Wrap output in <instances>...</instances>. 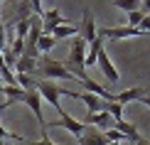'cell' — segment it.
<instances>
[{
	"mask_svg": "<svg viewBox=\"0 0 150 145\" xmlns=\"http://www.w3.org/2000/svg\"><path fill=\"white\" fill-rule=\"evenodd\" d=\"M126 15H128V27H138L145 12H143V10H133V12H126Z\"/></svg>",
	"mask_w": 150,
	"mask_h": 145,
	"instance_id": "cell-21",
	"label": "cell"
},
{
	"mask_svg": "<svg viewBox=\"0 0 150 145\" xmlns=\"http://www.w3.org/2000/svg\"><path fill=\"white\" fill-rule=\"evenodd\" d=\"M0 93H3V81H0Z\"/></svg>",
	"mask_w": 150,
	"mask_h": 145,
	"instance_id": "cell-29",
	"label": "cell"
},
{
	"mask_svg": "<svg viewBox=\"0 0 150 145\" xmlns=\"http://www.w3.org/2000/svg\"><path fill=\"white\" fill-rule=\"evenodd\" d=\"M113 5L123 12H133V10H140V0H113Z\"/></svg>",
	"mask_w": 150,
	"mask_h": 145,
	"instance_id": "cell-18",
	"label": "cell"
},
{
	"mask_svg": "<svg viewBox=\"0 0 150 145\" xmlns=\"http://www.w3.org/2000/svg\"><path fill=\"white\" fill-rule=\"evenodd\" d=\"M138 30H140L143 35H148V32H150V12H148V15H143V20H140V25H138Z\"/></svg>",
	"mask_w": 150,
	"mask_h": 145,
	"instance_id": "cell-24",
	"label": "cell"
},
{
	"mask_svg": "<svg viewBox=\"0 0 150 145\" xmlns=\"http://www.w3.org/2000/svg\"><path fill=\"white\" fill-rule=\"evenodd\" d=\"M148 35H150V32H148Z\"/></svg>",
	"mask_w": 150,
	"mask_h": 145,
	"instance_id": "cell-31",
	"label": "cell"
},
{
	"mask_svg": "<svg viewBox=\"0 0 150 145\" xmlns=\"http://www.w3.org/2000/svg\"><path fill=\"white\" fill-rule=\"evenodd\" d=\"M54 45H57V40H54V37L42 35V37H40V42H37V52H40V54H47L49 49H54Z\"/></svg>",
	"mask_w": 150,
	"mask_h": 145,
	"instance_id": "cell-17",
	"label": "cell"
},
{
	"mask_svg": "<svg viewBox=\"0 0 150 145\" xmlns=\"http://www.w3.org/2000/svg\"><path fill=\"white\" fill-rule=\"evenodd\" d=\"M20 103H25L30 111L35 113V118H37V123H40V130H42V135H47V121H45V116H42V96L37 93V89L32 91H25V96Z\"/></svg>",
	"mask_w": 150,
	"mask_h": 145,
	"instance_id": "cell-2",
	"label": "cell"
},
{
	"mask_svg": "<svg viewBox=\"0 0 150 145\" xmlns=\"http://www.w3.org/2000/svg\"><path fill=\"white\" fill-rule=\"evenodd\" d=\"M57 113H59V118H57V121H52V123H47V128H67V130H69V133L79 140L86 125L81 123V121H76V118H71L64 108H62V111H57Z\"/></svg>",
	"mask_w": 150,
	"mask_h": 145,
	"instance_id": "cell-3",
	"label": "cell"
},
{
	"mask_svg": "<svg viewBox=\"0 0 150 145\" xmlns=\"http://www.w3.org/2000/svg\"><path fill=\"white\" fill-rule=\"evenodd\" d=\"M101 49H103V37H96L93 42H89L86 57H84V66H96V59H98V52Z\"/></svg>",
	"mask_w": 150,
	"mask_h": 145,
	"instance_id": "cell-11",
	"label": "cell"
},
{
	"mask_svg": "<svg viewBox=\"0 0 150 145\" xmlns=\"http://www.w3.org/2000/svg\"><path fill=\"white\" fill-rule=\"evenodd\" d=\"M111 121H113V118H111L106 111H98V113H86L84 125H93V128H108Z\"/></svg>",
	"mask_w": 150,
	"mask_h": 145,
	"instance_id": "cell-12",
	"label": "cell"
},
{
	"mask_svg": "<svg viewBox=\"0 0 150 145\" xmlns=\"http://www.w3.org/2000/svg\"><path fill=\"white\" fill-rule=\"evenodd\" d=\"M37 74H42V79H74L69 74V69L64 66V62H57L47 54H40L37 59Z\"/></svg>",
	"mask_w": 150,
	"mask_h": 145,
	"instance_id": "cell-1",
	"label": "cell"
},
{
	"mask_svg": "<svg viewBox=\"0 0 150 145\" xmlns=\"http://www.w3.org/2000/svg\"><path fill=\"white\" fill-rule=\"evenodd\" d=\"M143 32L138 27H98V37L103 40H128V37H140Z\"/></svg>",
	"mask_w": 150,
	"mask_h": 145,
	"instance_id": "cell-6",
	"label": "cell"
},
{
	"mask_svg": "<svg viewBox=\"0 0 150 145\" xmlns=\"http://www.w3.org/2000/svg\"><path fill=\"white\" fill-rule=\"evenodd\" d=\"M86 47H89V45H86V42L76 35V37H74V42H71V49H69V57H67L64 66H67V69H71V66H84Z\"/></svg>",
	"mask_w": 150,
	"mask_h": 145,
	"instance_id": "cell-5",
	"label": "cell"
},
{
	"mask_svg": "<svg viewBox=\"0 0 150 145\" xmlns=\"http://www.w3.org/2000/svg\"><path fill=\"white\" fill-rule=\"evenodd\" d=\"M15 69L17 74H30V76H35L37 74V59H30V57H20V59L15 62Z\"/></svg>",
	"mask_w": 150,
	"mask_h": 145,
	"instance_id": "cell-14",
	"label": "cell"
},
{
	"mask_svg": "<svg viewBox=\"0 0 150 145\" xmlns=\"http://www.w3.org/2000/svg\"><path fill=\"white\" fill-rule=\"evenodd\" d=\"M150 93V89H143V86H133V89H126V91H121V93H116L113 101L116 103H121V106H128V103H133V101H143Z\"/></svg>",
	"mask_w": 150,
	"mask_h": 145,
	"instance_id": "cell-8",
	"label": "cell"
},
{
	"mask_svg": "<svg viewBox=\"0 0 150 145\" xmlns=\"http://www.w3.org/2000/svg\"><path fill=\"white\" fill-rule=\"evenodd\" d=\"M35 89H37V93H40L45 101H49V103L54 106L57 111H62L64 106L59 103V96H62V89L57 84H52V81H47V79H37V84H35Z\"/></svg>",
	"mask_w": 150,
	"mask_h": 145,
	"instance_id": "cell-4",
	"label": "cell"
},
{
	"mask_svg": "<svg viewBox=\"0 0 150 145\" xmlns=\"http://www.w3.org/2000/svg\"><path fill=\"white\" fill-rule=\"evenodd\" d=\"M103 135H106V140H108V143H116V145L126 143V135H123V133H118L116 128H106V130H103Z\"/></svg>",
	"mask_w": 150,
	"mask_h": 145,
	"instance_id": "cell-19",
	"label": "cell"
},
{
	"mask_svg": "<svg viewBox=\"0 0 150 145\" xmlns=\"http://www.w3.org/2000/svg\"><path fill=\"white\" fill-rule=\"evenodd\" d=\"M79 145H108V140H106L103 130L93 128V125H86L81 138H79Z\"/></svg>",
	"mask_w": 150,
	"mask_h": 145,
	"instance_id": "cell-10",
	"label": "cell"
},
{
	"mask_svg": "<svg viewBox=\"0 0 150 145\" xmlns=\"http://www.w3.org/2000/svg\"><path fill=\"white\" fill-rule=\"evenodd\" d=\"M96 64H98V69L103 71V76L108 79L111 84H116V81L121 79V74H118V69L113 66V62H111V57H108V52H106V49H101V52H98Z\"/></svg>",
	"mask_w": 150,
	"mask_h": 145,
	"instance_id": "cell-7",
	"label": "cell"
},
{
	"mask_svg": "<svg viewBox=\"0 0 150 145\" xmlns=\"http://www.w3.org/2000/svg\"><path fill=\"white\" fill-rule=\"evenodd\" d=\"M30 5H32V15L42 17L45 15V8H42V0H30Z\"/></svg>",
	"mask_w": 150,
	"mask_h": 145,
	"instance_id": "cell-23",
	"label": "cell"
},
{
	"mask_svg": "<svg viewBox=\"0 0 150 145\" xmlns=\"http://www.w3.org/2000/svg\"><path fill=\"white\" fill-rule=\"evenodd\" d=\"M79 101H84V103H86V108H89V113H98V111H103V103H106L103 98L93 96V93H89V91L79 93Z\"/></svg>",
	"mask_w": 150,
	"mask_h": 145,
	"instance_id": "cell-13",
	"label": "cell"
},
{
	"mask_svg": "<svg viewBox=\"0 0 150 145\" xmlns=\"http://www.w3.org/2000/svg\"><path fill=\"white\" fill-rule=\"evenodd\" d=\"M116 130H118V133H123V135H126V140H130V143L140 140L138 128H135L133 123H128V121H116Z\"/></svg>",
	"mask_w": 150,
	"mask_h": 145,
	"instance_id": "cell-15",
	"label": "cell"
},
{
	"mask_svg": "<svg viewBox=\"0 0 150 145\" xmlns=\"http://www.w3.org/2000/svg\"><path fill=\"white\" fill-rule=\"evenodd\" d=\"M25 145H57V143H52L47 135H42V140H37V143H25Z\"/></svg>",
	"mask_w": 150,
	"mask_h": 145,
	"instance_id": "cell-25",
	"label": "cell"
},
{
	"mask_svg": "<svg viewBox=\"0 0 150 145\" xmlns=\"http://www.w3.org/2000/svg\"><path fill=\"white\" fill-rule=\"evenodd\" d=\"M5 42H8V30H5V22L0 17V54L5 52Z\"/></svg>",
	"mask_w": 150,
	"mask_h": 145,
	"instance_id": "cell-22",
	"label": "cell"
},
{
	"mask_svg": "<svg viewBox=\"0 0 150 145\" xmlns=\"http://www.w3.org/2000/svg\"><path fill=\"white\" fill-rule=\"evenodd\" d=\"M143 106H148V108H150V93H148L145 98H143Z\"/></svg>",
	"mask_w": 150,
	"mask_h": 145,
	"instance_id": "cell-27",
	"label": "cell"
},
{
	"mask_svg": "<svg viewBox=\"0 0 150 145\" xmlns=\"http://www.w3.org/2000/svg\"><path fill=\"white\" fill-rule=\"evenodd\" d=\"M140 10L148 15V12H150V0H140Z\"/></svg>",
	"mask_w": 150,
	"mask_h": 145,
	"instance_id": "cell-26",
	"label": "cell"
},
{
	"mask_svg": "<svg viewBox=\"0 0 150 145\" xmlns=\"http://www.w3.org/2000/svg\"><path fill=\"white\" fill-rule=\"evenodd\" d=\"M133 145H150V143H148V140H143V138H140V140H135Z\"/></svg>",
	"mask_w": 150,
	"mask_h": 145,
	"instance_id": "cell-28",
	"label": "cell"
},
{
	"mask_svg": "<svg viewBox=\"0 0 150 145\" xmlns=\"http://www.w3.org/2000/svg\"><path fill=\"white\" fill-rule=\"evenodd\" d=\"M79 35V27H74V25H59V27H54V32H52V37L54 40H64V37H76Z\"/></svg>",
	"mask_w": 150,
	"mask_h": 145,
	"instance_id": "cell-16",
	"label": "cell"
},
{
	"mask_svg": "<svg viewBox=\"0 0 150 145\" xmlns=\"http://www.w3.org/2000/svg\"><path fill=\"white\" fill-rule=\"evenodd\" d=\"M0 145H5V143H0Z\"/></svg>",
	"mask_w": 150,
	"mask_h": 145,
	"instance_id": "cell-30",
	"label": "cell"
},
{
	"mask_svg": "<svg viewBox=\"0 0 150 145\" xmlns=\"http://www.w3.org/2000/svg\"><path fill=\"white\" fill-rule=\"evenodd\" d=\"M30 27H32V22H30V20H20V22H15V37H20V40H27Z\"/></svg>",
	"mask_w": 150,
	"mask_h": 145,
	"instance_id": "cell-20",
	"label": "cell"
},
{
	"mask_svg": "<svg viewBox=\"0 0 150 145\" xmlns=\"http://www.w3.org/2000/svg\"><path fill=\"white\" fill-rule=\"evenodd\" d=\"M79 37L89 45V42H93L98 37V27H96V22H93V15L89 10H84V20H81V27H79Z\"/></svg>",
	"mask_w": 150,
	"mask_h": 145,
	"instance_id": "cell-9",
	"label": "cell"
}]
</instances>
